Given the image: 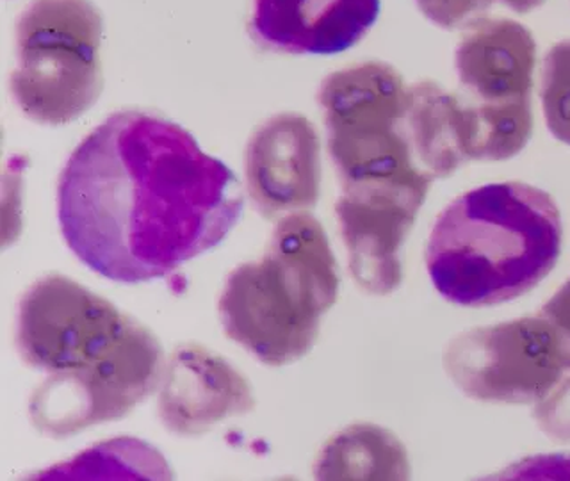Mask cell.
I'll return each instance as SVG.
<instances>
[{
    "label": "cell",
    "mask_w": 570,
    "mask_h": 481,
    "mask_svg": "<svg viewBox=\"0 0 570 481\" xmlns=\"http://www.w3.org/2000/svg\"><path fill=\"white\" fill-rule=\"evenodd\" d=\"M314 477L317 480H406L409 453L385 428L352 424L323 445Z\"/></svg>",
    "instance_id": "9a60e30c"
},
{
    "label": "cell",
    "mask_w": 570,
    "mask_h": 481,
    "mask_svg": "<svg viewBox=\"0 0 570 481\" xmlns=\"http://www.w3.org/2000/svg\"><path fill=\"white\" fill-rule=\"evenodd\" d=\"M380 14V0H254L255 41L294 56H334L352 49Z\"/></svg>",
    "instance_id": "7c38bea8"
},
{
    "label": "cell",
    "mask_w": 570,
    "mask_h": 481,
    "mask_svg": "<svg viewBox=\"0 0 570 481\" xmlns=\"http://www.w3.org/2000/svg\"><path fill=\"white\" fill-rule=\"evenodd\" d=\"M454 65L469 102H528L533 91L537 41L510 18H476L462 36Z\"/></svg>",
    "instance_id": "4fadbf2b"
},
{
    "label": "cell",
    "mask_w": 570,
    "mask_h": 481,
    "mask_svg": "<svg viewBox=\"0 0 570 481\" xmlns=\"http://www.w3.org/2000/svg\"><path fill=\"white\" fill-rule=\"evenodd\" d=\"M539 316L548 321L557 335L561 361L566 370L570 371V278L552 294L551 300L543 303Z\"/></svg>",
    "instance_id": "ffe728a7"
},
{
    "label": "cell",
    "mask_w": 570,
    "mask_h": 481,
    "mask_svg": "<svg viewBox=\"0 0 570 481\" xmlns=\"http://www.w3.org/2000/svg\"><path fill=\"white\" fill-rule=\"evenodd\" d=\"M487 2H501V4L508 6L513 9L515 13H530L533 9L540 8L546 0H487Z\"/></svg>",
    "instance_id": "44dd1931"
},
{
    "label": "cell",
    "mask_w": 570,
    "mask_h": 481,
    "mask_svg": "<svg viewBox=\"0 0 570 481\" xmlns=\"http://www.w3.org/2000/svg\"><path fill=\"white\" fill-rule=\"evenodd\" d=\"M533 418L546 435L570 442V371L534 406Z\"/></svg>",
    "instance_id": "ac0fdd59"
},
{
    "label": "cell",
    "mask_w": 570,
    "mask_h": 481,
    "mask_svg": "<svg viewBox=\"0 0 570 481\" xmlns=\"http://www.w3.org/2000/svg\"><path fill=\"white\" fill-rule=\"evenodd\" d=\"M246 187L264 218L308 210L320 200L321 141L298 112H281L258 125L246 147Z\"/></svg>",
    "instance_id": "30bf717a"
},
{
    "label": "cell",
    "mask_w": 570,
    "mask_h": 481,
    "mask_svg": "<svg viewBox=\"0 0 570 481\" xmlns=\"http://www.w3.org/2000/svg\"><path fill=\"white\" fill-rule=\"evenodd\" d=\"M540 97L548 129L570 147V40L554 45L543 59Z\"/></svg>",
    "instance_id": "e0dca14e"
},
{
    "label": "cell",
    "mask_w": 570,
    "mask_h": 481,
    "mask_svg": "<svg viewBox=\"0 0 570 481\" xmlns=\"http://www.w3.org/2000/svg\"><path fill=\"white\" fill-rule=\"evenodd\" d=\"M165 367L159 338L132 317L124 334L95 361L49 373L31 397L32 424L47 436L65 439L124 419L159 391Z\"/></svg>",
    "instance_id": "8992f818"
},
{
    "label": "cell",
    "mask_w": 570,
    "mask_h": 481,
    "mask_svg": "<svg viewBox=\"0 0 570 481\" xmlns=\"http://www.w3.org/2000/svg\"><path fill=\"white\" fill-rule=\"evenodd\" d=\"M254 409V391L245 374L218 353L186 343L166 361L157 412L168 432L202 435L225 419Z\"/></svg>",
    "instance_id": "8fae6325"
},
{
    "label": "cell",
    "mask_w": 570,
    "mask_h": 481,
    "mask_svg": "<svg viewBox=\"0 0 570 481\" xmlns=\"http://www.w3.org/2000/svg\"><path fill=\"white\" fill-rule=\"evenodd\" d=\"M174 477L165 457L138 439L120 436L97 444L76 459L58 463L38 477L47 480H104V478H136V480H169Z\"/></svg>",
    "instance_id": "2e32d148"
},
{
    "label": "cell",
    "mask_w": 570,
    "mask_h": 481,
    "mask_svg": "<svg viewBox=\"0 0 570 481\" xmlns=\"http://www.w3.org/2000/svg\"><path fill=\"white\" fill-rule=\"evenodd\" d=\"M442 364L465 396L499 405L539 403L566 373L557 335L542 316L462 332L445 346Z\"/></svg>",
    "instance_id": "52a82bcc"
},
{
    "label": "cell",
    "mask_w": 570,
    "mask_h": 481,
    "mask_svg": "<svg viewBox=\"0 0 570 481\" xmlns=\"http://www.w3.org/2000/svg\"><path fill=\"white\" fill-rule=\"evenodd\" d=\"M132 317L68 276H43L18 305L17 347L32 370H77L107 352Z\"/></svg>",
    "instance_id": "ba28073f"
},
{
    "label": "cell",
    "mask_w": 570,
    "mask_h": 481,
    "mask_svg": "<svg viewBox=\"0 0 570 481\" xmlns=\"http://www.w3.org/2000/svg\"><path fill=\"white\" fill-rule=\"evenodd\" d=\"M245 207L239 178L180 125L109 116L80 141L58 184V218L80 263L142 284L216 248Z\"/></svg>",
    "instance_id": "6da1fadb"
},
{
    "label": "cell",
    "mask_w": 570,
    "mask_h": 481,
    "mask_svg": "<svg viewBox=\"0 0 570 481\" xmlns=\"http://www.w3.org/2000/svg\"><path fill=\"white\" fill-rule=\"evenodd\" d=\"M430 183L343 186L335 204L353 281L365 293L387 296L403 282L401 248L426 202Z\"/></svg>",
    "instance_id": "9c48e42d"
},
{
    "label": "cell",
    "mask_w": 570,
    "mask_h": 481,
    "mask_svg": "<svg viewBox=\"0 0 570 481\" xmlns=\"http://www.w3.org/2000/svg\"><path fill=\"white\" fill-rule=\"evenodd\" d=\"M406 139L424 175L436 180L471 163L468 124L462 98L433 80H421L406 89Z\"/></svg>",
    "instance_id": "5bb4252c"
},
{
    "label": "cell",
    "mask_w": 570,
    "mask_h": 481,
    "mask_svg": "<svg viewBox=\"0 0 570 481\" xmlns=\"http://www.w3.org/2000/svg\"><path fill=\"white\" fill-rule=\"evenodd\" d=\"M415 2L424 17L442 29H456L489 6L487 0H415Z\"/></svg>",
    "instance_id": "d6986e66"
},
{
    "label": "cell",
    "mask_w": 570,
    "mask_h": 481,
    "mask_svg": "<svg viewBox=\"0 0 570 481\" xmlns=\"http://www.w3.org/2000/svg\"><path fill=\"white\" fill-rule=\"evenodd\" d=\"M337 294V263L325 228L299 210L276 222L261 261L228 275L219 320L234 343L263 364L282 367L311 352Z\"/></svg>",
    "instance_id": "3957f363"
},
{
    "label": "cell",
    "mask_w": 570,
    "mask_h": 481,
    "mask_svg": "<svg viewBox=\"0 0 570 481\" xmlns=\"http://www.w3.org/2000/svg\"><path fill=\"white\" fill-rule=\"evenodd\" d=\"M406 89L400 71L382 61L353 65L323 80L317 100L343 186L433 183L406 139Z\"/></svg>",
    "instance_id": "5b68a950"
},
{
    "label": "cell",
    "mask_w": 570,
    "mask_h": 481,
    "mask_svg": "<svg viewBox=\"0 0 570 481\" xmlns=\"http://www.w3.org/2000/svg\"><path fill=\"white\" fill-rule=\"evenodd\" d=\"M102 13L91 0H32L17 23L11 94L36 124H70L102 94Z\"/></svg>",
    "instance_id": "277c9868"
},
{
    "label": "cell",
    "mask_w": 570,
    "mask_h": 481,
    "mask_svg": "<svg viewBox=\"0 0 570 481\" xmlns=\"http://www.w3.org/2000/svg\"><path fill=\"white\" fill-rule=\"evenodd\" d=\"M563 225L557 202L524 183L487 184L454 198L433 225L428 275L448 302H512L557 266Z\"/></svg>",
    "instance_id": "7a4b0ae2"
}]
</instances>
